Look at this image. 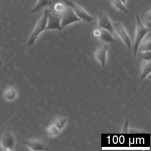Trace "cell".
<instances>
[{
  "instance_id": "3957f363",
  "label": "cell",
  "mask_w": 151,
  "mask_h": 151,
  "mask_svg": "<svg viewBox=\"0 0 151 151\" xmlns=\"http://www.w3.org/2000/svg\"><path fill=\"white\" fill-rule=\"evenodd\" d=\"M63 1L67 6H68L70 8H71V9L76 14V15L80 19H81V21H83L86 22H90L93 20V18L90 15H89L83 8L80 6L73 1L63 0Z\"/></svg>"
},
{
  "instance_id": "5b68a950",
  "label": "cell",
  "mask_w": 151,
  "mask_h": 151,
  "mask_svg": "<svg viewBox=\"0 0 151 151\" xmlns=\"http://www.w3.org/2000/svg\"><path fill=\"white\" fill-rule=\"evenodd\" d=\"M1 145L3 150H12L16 145V137L11 131L4 132L1 136Z\"/></svg>"
},
{
  "instance_id": "cb8c5ba5",
  "label": "cell",
  "mask_w": 151,
  "mask_h": 151,
  "mask_svg": "<svg viewBox=\"0 0 151 151\" xmlns=\"http://www.w3.org/2000/svg\"><path fill=\"white\" fill-rule=\"evenodd\" d=\"M3 150V148H2V146H1V145L0 144V150Z\"/></svg>"
},
{
  "instance_id": "7c38bea8",
  "label": "cell",
  "mask_w": 151,
  "mask_h": 151,
  "mask_svg": "<svg viewBox=\"0 0 151 151\" xmlns=\"http://www.w3.org/2000/svg\"><path fill=\"white\" fill-rule=\"evenodd\" d=\"M52 0H38L34 7L31 11V14L38 12L52 4Z\"/></svg>"
},
{
  "instance_id": "5bb4252c",
  "label": "cell",
  "mask_w": 151,
  "mask_h": 151,
  "mask_svg": "<svg viewBox=\"0 0 151 151\" xmlns=\"http://www.w3.org/2000/svg\"><path fill=\"white\" fill-rule=\"evenodd\" d=\"M17 96L16 89L13 87H7L4 93V97L8 101L14 100Z\"/></svg>"
},
{
  "instance_id": "e0dca14e",
  "label": "cell",
  "mask_w": 151,
  "mask_h": 151,
  "mask_svg": "<svg viewBox=\"0 0 151 151\" xmlns=\"http://www.w3.org/2000/svg\"><path fill=\"white\" fill-rule=\"evenodd\" d=\"M60 131L52 123L47 127V128L45 130L46 134L47 135H48L49 136H57L60 133Z\"/></svg>"
},
{
  "instance_id": "2e32d148",
  "label": "cell",
  "mask_w": 151,
  "mask_h": 151,
  "mask_svg": "<svg viewBox=\"0 0 151 151\" xmlns=\"http://www.w3.org/2000/svg\"><path fill=\"white\" fill-rule=\"evenodd\" d=\"M113 5L118 10L125 14H128V10L124 6V4L120 0H110Z\"/></svg>"
},
{
  "instance_id": "9c48e42d",
  "label": "cell",
  "mask_w": 151,
  "mask_h": 151,
  "mask_svg": "<svg viewBox=\"0 0 151 151\" xmlns=\"http://www.w3.org/2000/svg\"><path fill=\"white\" fill-rule=\"evenodd\" d=\"M108 50L107 45L105 44L99 45L93 50L94 57L100 63L103 68H106Z\"/></svg>"
},
{
  "instance_id": "d4e9b609",
  "label": "cell",
  "mask_w": 151,
  "mask_h": 151,
  "mask_svg": "<svg viewBox=\"0 0 151 151\" xmlns=\"http://www.w3.org/2000/svg\"><path fill=\"white\" fill-rule=\"evenodd\" d=\"M2 65V61L1 60V57H0V66Z\"/></svg>"
},
{
  "instance_id": "30bf717a",
  "label": "cell",
  "mask_w": 151,
  "mask_h": 151,
  "mask_svg": "<svg viewBox=\"0 0 151 151\" xmlns=\"http://www.w3.org/2000/svg\"><path fill=\"white\" fill-rule=\"evenodd\" d=\"M113 24L114 30L116 31L117 34L122 40V41L126 44L128 48H131V40L127 34L126 29L119 22H114Z\"/></svg>"
},
{
  "instance_id": "4fadbf2b",
  "label": "cell",
  "mask_w": 151,
  "mask_h": 151,
  "mask_svg": "<svg viewBox=\"0 0 151 151\" xmlns=\"http://www.w3.org/2000/svg\"><path fill=\"white\" fill-rule=\"evenodd\" d=\"M151 71V63L150 61H144L141 67L140 79L143 80L145 78Z\"/></svg>"
},
{
  "instance_id": "277c9868",
  "label": "cell",
  "mask_w": 151,
  "mask_h": 151,
  "mask_svg": "<svg viewBox=\"0 0 151 151\" xmlns=\"http://www.w3.org/2000/svg\"><path fill=\"white\" fill-rule=\"evenodd\" d=\"M80 21H81V19L76 15L73 10L70 6H67L62 12L61 16V27L62 29L73 23Z\"/></svg>"
},
{
  "instance_id": "6da1fadb",
  "label": "cell",
  "mask_w": 151,
  "mask_h": 151,
  "mask_svg": "<svg viewBox=\"0 0 151 151\" xmlns=\"http://www.w3.org/2000/svg\"><path fill=\"white\" fill-rule=\"evenodd\" d=\"M136 33L134 37V41L133 45L132 47V50L133 51V53L134 56H136L138 48L140 43L142 42L144 37L150 31V28H148L147 27H145L142 22L141 21L139 14H136Z\"/></svg>"
},
{
  "instance_id": "8992f818",
  "label": "cell",
  "mask_w": 151,
  "mask_h": 151,
  "mask_svg": "<svg viewBox=\"0 0 151 151\" xmlns=\"http://www.w3.org/2000/svg\"><path fill=\"white\" fill-rule=\"evenodd\" d=\"M62 29H63L61 27V16H60L57 13L51 12L50 11L48 15L47 22L45 31H61Z\"/></svg>"
},
{
  "instance_id": "ac0fdd59",
  "label": "cell",
  "mask_w": 151,
  "mask_h": 151,
  "mask_svg": "<svg viewBox=\"0 0 151 151\" xmlns=\"http://www.w3.org/2000/svg\"><path fill=\"white\" fill-rule=\"evenodd\" d=\"M136 56H138L143 61H150L151 52L150 51H138Z\"/></svg>"
},
{
  "instance_id": "52a82bcc",
  "label": "cell",
  "mask_w": 151,
  "mask_h": 151,
  "mask_svg": "<svg viewBox=\"0 0 151 151\" xmlns=\"http://www.w3.org/2000/svg\"><path fill=\"white\" fill-rule=\"evenodd\" d=\"M23 144L34 151H46L49 150L47 143L38 139H29L23 142Z\"/></svg>"
},
{
  "instance_id": "44dd1931",
  "label": "cell",
  "mask_w": 151,
  "mask_h": 151,
  "mask_svg": "<svg viewBox=\"0 0 151 151\" xmlns=\"http://www.w3.org/2000/svg\"><path fill=\"white\" fill-rule=\"evenodd\" d=\"M151 10L150 9L146 14L145 16V20H146V23L148 28H150V22H151Z\"/></svg>"
},
{
  "instance_id": "d6986e66",
  "label": "cell",
  "mask_w": 151,
  "mask_h": 151,
  "mask_svg": "<svg viewBox=\"0 0 151 151\" xmlns=\"http://www.w3.org/2000/svg\"><path fill=\"white\" fill-rule=\"evenodd\" d=\"M139 46H140V47L138 48V51H150V41L149 40L148 41H146V42L142 44V45H139Z\"/></svg>"
},
{
  "instance_id": "8fae6325",
  "label": "cell",
  "mask_w": 151,
  "mask_h": 151,
  "mask_svg": "<svg viewBox=\"0 0 151 151\" xmlns=\"http://www.w3.org/2000/svg\"><path fill=\"white\" fill-rule=\"evenodd\" d=\"M98 38L106 42L109 43H115L116 42V40L113 36V34L109 31L100 28V34L98 37Z\"/></svg>"
},
{
  "instance_id": "9a60e30c",
  "label": "cell",
  "mask_w": 151,
  "mask_h": 151,
  "mask_svg": "<svg viewBox=\"0 0 151 151\" xmlns=\"http://www.w3.org/2000/svg\"><path fill=\"white\" fill-rule=\"evenodd\" d=\"M67 121V119L66 117L63 116H57L53 119L52 124H53L60 131H61L65 127Z\"/></svg>"
},
{
  "instance_id": "603a6c76",
  "label": "cell",
  "mask_w": 151,
  "mask_h": 151,
  "mask_svg": "<svg viewBox=\"0 0 151 151\" xmlns=\"http://www.w3.org/2000/svg\"><path fill=\"white\" fill-rule=\"evenodd\" d=\"M120 1H121L124 4H126V0H120Z\"/></svg>"
},
{
  "instance_id": "7a4b0ae2",
  "label": "cell",
  "mask_w": 151,
  "mask_h": 151,
  "mask_svg": "<svg viewBox=\"0 0 151 151\" xmlns=\"http://www.w3.org/2000/svg\"><path fill=\"white\" fill-rule=\"evenodd\" d=\"M50 10L47 9V8H45L44 9V12L42 15V17L40 18V19L38 21L34 29L32 32L31 34L30 35L28 42H27V46L30 47H31L35 41L37 40L38 36L40 34L45 31L47 22V17L48 13L50 12Z\"/></svg>"
},
{
  "instance_id": "ba28073f",
  "label": "cell",
  "mask_w": 151,
  "mask_h": 151,
  "mask_svg": "<svg viewBox=\"0 0 151 151\" xmlns=\"http://www.w3.org/2000/svg\"><path fill=\"white\" fill-rule=\"evenodd\" d=\"M97 18L99 28L106 29L113 34L114 32L113 24L108 16L102 11H100L97 13Z\"/></svg>"
},
{
  "instance_id": "ffe728a7",
  "label": "cell",
  "mask_w": 151,
  "mask_h": 151,
  "mask_svg": "<svg viewBox=\"0 0 151 151\" xmlns=\"http://www.w3.org/2000/svg\"><path fill=\"white\" fill-rule=\"evenodd\" d=\"M54 9H55L56 13H62L64 11L65 7L63 4L58 3V4H55V5L54 6Z\"/></svg>"
},
{
  "instance_id": "7402d4cb",
  "label": "cell",
  "mask_w": 151,
  "mask_h": 151,
  "mask_svg": "<svg viewBox=\"0 0 151 151\" xmlns=\"http://www.w3.org/2000/svg\"><path fill=\"white\" fill-rule=\"evenodd\" d=\"M128 126H129V121L127 120V121H126V122L124 124V126H123V130H122L123 133H127V132Z\"/></svg>"
}]
</instances>
